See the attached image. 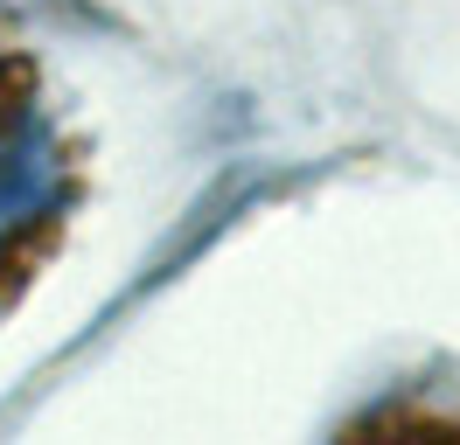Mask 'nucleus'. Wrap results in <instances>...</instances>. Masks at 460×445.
<instances>
[{"mask_svg":"<svg viewBox=\"0 0 460 445\" xmlns=\"http://www.w3.org/2000/svg\"><path fill=\"white\" fill-rule=\"evenodd\" d=\"M57 195V139L29 98H0V250L42 222Z\"/></svg>","mask_w":460,"mask_h":445,"instance_id":"f257e3e1","label":"nucleus"}]
</instances>
